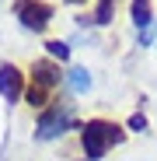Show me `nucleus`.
Wrapping results in <instances>:
<instances>
[{"label":"nucleus","mask_w":157,"mask_h":161,"mask_svg":"<svg viewBox=\"0 0 157 161\" xmlns=\"http://www.w3.org/2000/svg\"><path fill=\"white\" fill-rule=\"evenodd\" d=\"M0 95H4V102L21 98V70L14 63H0Z\"/></svg>","instance_id":"39448f33"},{"label":"nucleus","mask_w":157,"mask_h":161,"mask_svg":"<svg viewBox=\"0 0 157 161\" xmlns=\"http://www.w3.org/2000/svg\"><path fill=\"white\" fill-rule=\"evenodd\" d=\"M129 130H140V133H143V130H147V116H140V112L129 116Z\"/></svg>","instance_id":"1a4fd4ad"},{"label":"nucleus","mask_w":157,"mask_h":161,"mask_svg":"<svg viewBox=\"0 0 157 161\" xmlns=\"http://www.w3.org/2000/svg\"><path fill=\"white\" fill-rule=\"evenodd\" d=\"M60 84V67L49 63V60H39L32 63V88H28V102L32 105H45L49 102V91Z\"/></svg>","instance_id":"f03ea898"},{"label":"nucleus","mask_w":157,"mask_h":161,"mask_svg":"<svg viewBox=\"0 0 157 161\" xmlns=\"http://www.w3.org/2000/svg\"><path fill=\"white\" fill-rule=\"evenodd\" d=\"M66 126H70V109H66V105H52V109L42 112L35 137H39V140H52V137H60Z\"/></svg>","instance_id":"20e7f679"},{"label":"nucleus","mask_w":157,"mask_h":161,"mask_svg":"<svg viewBox=\"0 0 157 161\" xmlns=\"http://www.w3.org/2000/svg\"><path fill=\"white\" fill-rule=\"evenodd\" d=\"M84 154H87V161H98V158H105V151H108L112 144H119L122 140V130L115 126V123H108V119H91L87 126H84Z\"/></svg>","instance_id":"f257e3e1"},{"label":"nucleus","mask_w":157,"mask_h":161,"mask_svg":"<svg viewBox=\"0 0 157 161\" xmlns=\"http://www.w3.org/2000/svg\"><path fill=\"white\" fill-rule=\"evenodd\" d=\"M150 14H154V11H150V0H133V25H136L140 32L150 28V21H154Z\"/></svg>","instance_id":"423d86ee"},{"label":"nucleus","mask_w":157,"mask_h":161,"mask_svg":"<svg viewBox=\"0 0 157 161\" xmlns=\"http://www.w3.org/2000/svg\"><path fill=\"white\" fill-rule=\"evenodd\" d=\"M66 4H84V0H66Z\"/></svg>","instance_id":"9d476101"},{"label":"nucleus","mask_w":157,"mask_h":161,"mask_svg":"<svg viewBox=\"0 0 157 161\" xmlns=\"http://www.w3.org/2000/svg\"><path fill=\"white\" fill-rule=\"evenodd\" d=\"M14 11H18V21L24 28H32V32H42L49 25V18H52V7L42 4V0H18Z\"/></svg>","instance_id":"7ed1b4c3"},{"label":"nucleus","mask_w":157,"mask_h":161,"mask_svg":"<svg viewBox=\"0 0 157 161\" xmlns=\"http://www.w3.org/2000/svg\"><path fill=\"white\" fill-rule=\"evenodd\" d=\"M45 49H49V56H52V60H66V56H70L66 42H56V39H52V42H45Z\"/></svg>","instance_id":"6e6552de"},{"label":"nucleus","mask_w":157,"mask_h":161,"mask_svg":"<svg viewBox=\"0 0 157 161\" xmlns=\"http://www.w3.org/2000/svg\"><path fill=\"white\" fill-rule=\"evenodd\" d=\"M66 84H70L77 95H81V91H87V88H91V74H87L84 67H73V70L66 74Z\"/></svg>","instance_id":"0eeeda50"}]
</instances>
